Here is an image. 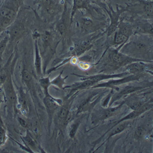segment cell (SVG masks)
<instances>
[{
	"label": "cell",
	"instance_id": "cell-1",
	"mask_svg": "<svg viewBox=\"0 0 153 153\" xmlns=\"http://www.w3.org/2000/svg\"><path fill=\"white\" fill-rule=\"evenodd\" d=\"M120 49V52L131 58L145 62H152V40L146 34H134Z\"/></svg>",
	"mask_w": 153,
	"mask_h": 153
},
{
	"label": "cell",
	"instance_id": "cell-2",
	"mask_svg": "<svg viewBox=\"0 0 153 153\" xmlns=\"http://www.w3.org/2000/svg\"><path fill=\"white\" fill-rule=\"evenodd\" d=\"M22 3V0H9L0 9V34L14 22Z\"/></svg>",
	"mask_w": 153,
	"mask_h": 153
},
{
	"label": "cell",
	"instance_id": "cell-3",
	"mask_svg": "<svg viewBox=\"0 0 153 153\" xmlns=\"http://www.w3.org/2000/svg\"><path fill=\"white\" fill-rule=\"evenodd\" d=\"M140 61L141 60L131 58L122 53L117 48H111L108 51L107 57L106 65L110 69L116 70L123 68L131 62Z\"/></svg>",
	"mask_w": 153,
	"mask_h": 153
},
{
	"label": "cell",
	"instance_id": "cell-4",
	"mask_svg": "<svg viewBox=\"0 0 153 153\" xmlns=\"http://www.w3.org/2000/svg\"><path fill=\"white\" fill-rule=\"evenodd\" d=\"M126 12H128L149 20L153 17V0H136L134 4L125 7Z\"/></svg>",
	"mask_w": 153,
	"mask_h": 153
},
{
	"label": "cell",
	"instance_id": "cell-5",
	"mask_svg": "<svg viewBox=\"0 0 153 153\" xmlns=\"http://www.w3.org/2000/svg\"><path fill=\"white\" fill-rule=\"evenodd\" d=\"M144 78V74H138V75H134V74H129L127 76H124L122 78H117V79H113L110 80H108L105 82H101L91 88H110L112 90H116L117 91L119 90L118 88V86L123 85L124 84H126L127 83H131L133 82L139 81L141 79Z\"/></svg>",
	"mask_w": 153,
	"mask_h": 153
},
{
	"label": "cell",
	"instance_id": "cell-6",
	"mask_svg": "<svg viewBox=\"0 0 153 153\" xmlns=\"http://www.w3.org/2000/svg\"><path fill=\"white\" fill-rule=\"evenodd\" d=\"M125 104L124 100L115 106H108V107H102L99 109L95 110L91 114V123L97 124L108 120V118L115 116L119 113L123 105Z\"/></svg>",
	"mask_w": 153,
	"mask_h": 153
},
{
	"label": "cell",
	"instance_id": "cell-7",
	"mask_svg": "<svg viewBox=\"0 0 153 153\" xmlns=\"http://www.w3.org/2000/svg\"><path fill=\"white\" fill-rule=\"evenodd\" d=\"M68 4L66 2L64 3L63 10L55 25L56 33L62 39H65L66 37L72 24L71 21V9L69 7Z\"/></svg>",
	"mask_w": 153,
	"mask_h": 153
},
{
	"label": "cell",
	"instance_id": "cell-8",
	"mask_svg": "<svg viewBox=\"0 0 153 153\" xmlns=\"http://www.w3.org/2000/svg\"><path fill=\"white\" fill-rule=\"evenodd\" d=\"M105 11L110 18V24L105 32L107 36L109 37L117 31L121 20V16L124 12H126V10L124 6L117 4L115 10H114L111 6H108V8L105 9Z\"/></svg>",
	"mask_w": 153,
	"mask_h": 153
},
{
	"label": "cell",
	"instance_id": "cell-9",
	"mask_svg": "<svg viewBox=\"0 0 153 153\" xmlns=\"http://www.w3.org/2000/svg\"><path fill=\"white\" fill-rule=\"evenodd\" d=\"M72 102V96L71 97L66 96V100L65 102H62V105L60 106L55 114L53 121H55V125L59 127L61 130H62L67 126L66 121L68 114L71 111Z\"/></svg>",
	"mask_w": 153,
	"mask_h": 153
},
{
	"label": "cell",
	"instance_id": "cell-10",
	"mask_svg": "<svg viewBox=\"0 0 153 153\" xmlns=\"http://www.w3.org/2000/svg\"><path fill=\"white\" fill-rule=\"evenodd\" d=\"M62 100L60 99L53 97L50 94L45 95L43 102L45 105L48 116V129L50 132L51 126L53 121V118L56 112L62 104Z\"/></svg>",
	"mask_w": 153,
	"mask_h": 153
},
{
	"label": "cell",
	"instance_id": "cell-11",
	"mask_svg": "<svg viewBox=\"0 0 153 153\" xmlns=\"http://www.w3.org/2000/svg\"><path fill=\"white\" fill-rule=\"evenodd\" d=\"M100 93V91H97L96 93L93 92L92 94H90L85 99H83L77 107L76 110L75 112V115L76 116L78 114L83 113L93 109L99 102L102 97V94Z\"/></svg>",
	"mask_w": 153,
	"mask_h": 153
},
{
	"label": "cell",
	"instance_id": "cell-12",
	"mask_svg": "<svg viewBox=\"0 0 153 153\" xmlns=\"http://www.w3.org/2000/svg\"><path fill=\"white\" fill-rule=\"evenodd\" d=\"M131 23L132 25L134 34H146L152 36L153 28L152 20L138 17L134 19Z\"/></svg>",
	"mask_w": 153,
	"mask_h": 153
},
{
	"label": "cell",
	"instance_id": "cell-13",
	"mask_svg": "<svg viewBox=\"0 0 153 153\" xmlns=\"http://www.w3.org/2000/svg\"><path fill=\"white\" fill-rule=\"evenodd\" d=\"M149 87V86H138V85H129L126 86L117 91L116 93L113 94L111 97V99L108 102V106H112L114 103L117 102V101L120 100L121 99L126 97L128 95H131L134 93H137L138 91H140L144 89Z\"/></svg>",
	"mask_w": 153,
	"mask_h": 153
},
{
	"label": "cell",
	"instance_id": "cell-14",
	"mask_svg": "<svg viewBox=\"0 0 153 153\" xmlns=\"http://www.w3.org/2000/svg\"><path fill=\"white\" fill-rule=\"evenodd\" d=\"M104 25V23L97 22L88 17H82L79 21L80 32L83 34L96 32L102 28Z\"/></svg>",
	"mask_w": 153,
	"mask_h": 153
},
{
	"label": "cell",
	"instance_id": "cell-15",
	"mask_svg": "<svg viewBox=\"0 0 153 153\" xmlns=\"http://www.w3.org/2000/svg\"><path fill=\"white\" fill-rule=\"evenodd\" d=\"M125 72L130 74L138 75L145 72H149V69H152V62L135 61L126 65L123 68Z\"/></svg>",
	"mask_w": 153,
	"mask_h": 153
},
{
	"label": "cell",
	"instance_id": "cell-16",
	"mask_svg": "<svg viewBox=\"0 0 153 153\" xmlns=\"http://www.w3.org/2000/svg\"><path fill=\"white\" fill-rule=\"evenodd\" d=\"M131 124V120H127V121H124L119 124H118L117 125H116L115 126H114L112 128H111L109 130H107L105 133H104L99 138H98L96 141L93 142L92 143V144L93 145L94 147L95 146H96L97 144H99L101 140H102L105 136L107 135V137L106 138V139L104 140V143L106 142L107 141H108V140L113 137L115 136L118 134H120L121 133H122L124 131H125L126 129H127L128 127L130 126V125Z\"/></svg>",
	"mask_w": 153,
	"mask_h": 153
},
{
	"label": "cell",
	"instance_id": "cell-17",
	"mask_svg": "<svg viewBox=\"0 0 153 153\" xmlns=\"http://www.w3.org/2000/svg\"><path fill=\"white\" fill-rule=\"evenodd\" d=\"M130 74H129L128 72H123L121 73H119V74H95V75H88V76H85V75H80L79 74H72V75H75L78 76L80 79V80H86V79H90L92 81H93L96 84L103 82V81H105V80H110V79H117V78H122L124 77L125 76H127L129 75Z\"/></svg>",
	"mask_w": 153,
	"mask_h": 153
},
{
	"label": "cell",
	"instance_id": "cell-18",
	"mask_svg": "<svg viewBox=\"0 0 153 153\" xmlns=\"http://www.w3.org/2000/svg\"><path fill=\"white\" fill-rule=\"evenodd\" d=\"M27 33V29L25 25L20 22H17L12 25L9 31V42H16L22 38Z\"/></svg>",
	"mask_w": 153,
	"mask_h": 153
},
{
	"label": "cell",
	"instance_id": "cell-19",
	"mask_svg": "<svg viewBox=\"0 0 153 153\" xmlns=\"http://www.w3.org/2000/svg\"><path fill=\"white\" fill-rule=\"evenodd\" d=\"M92 47L93 44L90 41H83L76 45L69 53H68L66 55L63 56V58L64 59L72 57L78 58L88 52V50H90Z\"/></svg>",
	"mask_w": 153,
	"mask_h": 153
},
{
	"label": "cell",
	"instance_id": "cell-20",
	"mask_svg": "<svg viewBox=\"0 0 153 153\" xmlns=\"http://www.w3.org/2000/svg\"><path fill=\"white\" fill-rule=\"evenodd\" d=\"M3 84L4 86V92L9 102L13 105H16L17 102V96L13 84H12L10 76L6 78Z\"/></svg>",
	"mask_w": 153,
	"mask_h": 153
},
{
	"label": "cell",
	"instance_id": "cell-21",
	"mask_svg": "<svg viewBox=\"0 0 153 153\" xmlns=\"http://www.w3.org/2000/svg\"><path fill=\"white\" fill-rule=\"evenodd\" d=\"M90 5L89 0H72V5L71 11V21L72 23L73 19L76 12L79 10H88Z\"/></svg>",
	"mask_w": 153,
	"mask_h": 153
},
{
	"label": "cell",
	"instance_id": "cell-22",
	"mask_svg": "<svg viewBox=\"0 0 153 153\" xmlns=\"http://www.w3.org/2000/svg\"><path fill=\"white\" fill-rule=\"evenodd\" d=\"M34 68L38 76H42V56L41 54L40 48L38 44L37 40H35L34 43Z\"/></svg>",
	"mask_w": 153,
	"mask_h": 153
},
{
	"label": "cell",
	"instance_id": "cell-23",
	"mask_svg": "<svg viewBox=\"0 0 153 153\" xmlns=\"http://www.w3.org/2000/svg\"><path fill=\"white\" fill-rule=\"evenodd\" d=\"M117 31L127 37L129 39L134 34L132 25L131 22L127 20L124 21L121 19Z\"/></svg>",
	"mask_w": 153,
	"mask_h": 153
},
{
	"label": "cell",
	"instance_id": "cell-24",
	"mask_svg": "<svg viewBox=\"0 0 153 153\" xmlns=\"http://www.w3.org/2000/svg\"><path fill=\"white\" fill-rule=\"evenodd\" d=\"M17 102L20 105V108L22 112L24 114H26L27 113H28L29 110L28 103L26 95L25 94V93L23 92L22 89H20L19 90V94L17 97Z\"/></svg>",
	"mask_w": 153,
	"mask_h": 153
},
{
	"label": "cell",
	"instance_id": "cell-25",
	"mask_svg": "<svg viewBox=\"0 0 153 153\" xmlns=\"http://www.w3.org/2000/svg\"><path fill=\"white\" fill-rule=\"evenodd\" d=\"M83 119V117H81L76 118V119L75 118L71 122V124H70V127L68 131V135L71 138H74L75 137L80 125L82 123Z\"/></svg>",
	"mask_w": 153,
	"mask_h": 153
},
{
	"label": "cell",
	"instance_id": "cell-26",
	"mask_svg": "<svg viewBox=\"0 0 153 153\" xmlns=\"http://www.w3.org/2000/svg\"><path fill=\"white\" fill-rule=\"evenodd\" d=\"M128 41V38L118 31H116L114 33L113 44L114 45V47H117L118 49L120 50Z\"/></svg>",
	"mask_w": 153,
	"mask_h": 153
},
{
	"label": "cell",
	"instance_id": "cell-27",
	"mask_svg": "<svg viewBox=\"0 0 153 153\" xmlns=\"http://www.w3.org/2000/svg\"><path fill=\"white\" fill-rule=\"evenodd\" d=\"M63 71L55 77L52 80H50V85L56 86V88L60 89V90H65V85H66V80L68 77V76H66V77L62 76Z\"/></svg>",
	"mask_w": 153,
	"mask_h": 153
},
{
	"label": "cell",
	"instance_id": "cell-28",
	"mask_svg": "<svg viewBox=\"0 0 153 153\" xmlns=\"http://www.w3.org/2000/svg\"><path fill=\"white\" fill-rule=\"evenodd\" d=\"M2 34V33H1ZM9 42V36L8 33H4L0 37V61H2V56Z\"/></svg>",
	"mask_w": 153,
	"mask_h": 153
},
{
	"label": "cell",
	"instance_id": "cell-29",
	"mask_svg": "<svg viewBox=\"0 0 153 153\" xmlns=\"http://www.w3.org/2000/svg\"><path fill=\"white\" fill-rule=\"evenodd\" d=\"M22 77L25 84L29 87V88H31L33 86V76L29 71L24 68L22 72Z\"/></svg>",
	"mask_w": 153,
	"mask_h": 153
},
{
	"label": "cell",
	"instance_id": "cell-30",
	"mask_svg": "<svg viewBox=\"0 0 153 153\" xmlns=\"http://www.w3.org/2000/svg\"><path fill=\"white\" fill-rule=\"evenodd\" d=\"M39 85L42 88L44 95L49 94L48 88L51 86L50 85V79L49 76H47V77H42L39 80Z\"/></svg>",
	"mask_w": 153,
	"mask_h": 153
},
{
	"label": "cell",
	"instance_id": "cell-31",
	"mask_svg": "<svg viewBox=\"0 0 153 153\" xmlns=\"http://www.w3.org/2000/svg\"><path fill=\"white\" fill-rule=\"evenodd\" d=\"M7 140L6 131L2 123L1 120L0 118V146L4 144Z\"/></svg>",
	"mask_w": 153,
	"mask_h": 153
},
{
	"label": "cell",
	"instance_id": "cell-32",
	"mask_svg": "<svg viewBox=\"0 0 153 153\" xmlns=\"http://www.w3.org/2000/svg\"><path fill=\"white\" fill-rule=\"evenodd\" d=\"M23 139H24V142L26 143V144L31 149H36L37 148L36 143L35 141L34 140V139L31 137V136L30 135V134H29L28 132L27 133V135L23 137Z\"/></svg>",
	"mask_w": 153,
	"mask_h": 153
},
{
	"label": "cell",
	"instance_id": "cell-33",
	"mask_svg": "<svg viewBox=\"0 0 153 153\" xmlns=\"http://www.w3.org/2000/svg\"><path fill=\"white\" fill-rule=\"evenodd\" d=\"M145 134V130L143 128V127L139 126L135 131L134 137L136 140H140L144 137Z\"/></svg>",
	"mask_w": 153,
	"mask_h": 153
},
{
	"label": "cell",
	"instance_id": "cell-34",
	"mask_svg": "<svg viewBox=\"0 0 153 153\" xmlns=\"http://www.w3.org/2000/svg\"><path fill=\"white\" fill-rule=\"evenodd\" d=\"M76 65L79 66V68L83 69V70H88L90 68L91 65L90 64H88L87 62H85V61H79L76 63Z\"/></svg>",
	"mask_w": 153,
	"mask_h": 153
},
{
	"label": "cell",
	"instance_id": "cell-35",
	"mask_svg": "<svg viewBox=\"0 0 153 153\" xmlns=\"http://www.w3.org/2000/svg\"><path fill=\"white\" fill-rule=\"evenodd\" d=\"M17 120H18L20 125L22 127H23V128H27L28 126V123L26 120L23 119V118L20 117H17Z\"/></svg>",
	"mask_w": 153,
	"mask_h": 153
},
{
	"label": "cell",
	"instance_id": "cell-36",
	"mask_svg": "<svg viewBox=\"0 0 153 153\" xmlns=\"http://www.w3.org/2000/svg\"><path fill=\"white\" fill-rule=\"evenodd\" d=\"M62 1H65V2H66V3H69V4H71V3L69 2V0H62Z\"/></svg>",
	"mask_w": 153,
	"mask_h": 153
},
{
	"label": "cell",
	"instance_id": "cell-37",
	"mask_svg": "<svg viewBox=\"0 0 153 153\" xmlns=\"http://www.w3.org/2000/svg\"><path fill=\"white\" fill-rule=\"evenodd\" d=\"M1 96H0V104H1Z\"/></svg>",
	"mask_w": 153,
	"mask_h": 153
},
{
	"label": "cell",
	"instance_id": "cell-38",
	"mask_svg": "<svg viewBox=\"0 0 153 153\" xmlns=\"http://www.w3.org/2000/svg\"><path fill=\"white\" fill-rule=\"evenodd\" d=\"M103 1H106V0H103Z\"/></svg>",
	"mask_w": 153,
	"mask_h": 153
}]
</instances>
